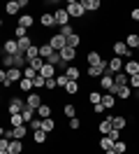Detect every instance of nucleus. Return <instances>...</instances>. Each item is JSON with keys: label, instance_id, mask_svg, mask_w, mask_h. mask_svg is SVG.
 Listing matches in <instances>:
<instances>
[{"label": "nucleus", "instance_id": "obj_1", "mask_svg": "<svg viewBox=\"0 0 139 154\" xmlns=\"http://www.w3.org/2000/svg\"><path fill=\"white\" fill-rule=\"evenodd\" d=\"M5 61V68H16V70H26L28 68V58L23 56V54H14V56H5L2 58Z\"/></svg>", "mask_w": 139, "mask_h": 154}, {"label": "nucleus", "instance_id": "obj_2", "mask_svg": "<svg viewBox=\"0 0 139 154\" xmlns=\"http://www.w3.org/2000/svg\"><path fill=\"white\" fill-rule=\"evenodd\" d=\"M65 10H67V14H70V17H74V19H83V17H86L83 5H81V2H77V0H70V2L65 5Z\"/></svg>", "mask_w": 139, "mask_h": 154}, {"label": "nucleus", "instance_id": "obj_3", "mask_svg": "<svg viewBox=\"0 0 139 154\" xmlns=\"http://www.w3.org/2000/svg\"><path fill=\"white\" fill-rule=\"evenodd\" d=\"M114 56H118V58H132V49L128 47V45H125V42H118V40H116V42H114Z\"/></svg>", "mask_w": 139, "mask_h": 154}, {"label": "nucleus", "instance_id": "obj_4", "mask_svg": "<svg viewBox=\"0 0 139 154\" xmlns=\"http://www.w3.org/2000/svg\"><path fill=\"white\" fill-rule=\"evenodd\" d=\"M7 110H9V115H21V112L26 110V100H23V98H12Z\"/></svg>", "mask_w": 139, "mask_h": 154}, {"label": "nucleus", "instance_id": "obj_5", "mask_svg": "<svg viewBox=\"0 0 139 154\" xmlns=\"http://www.w3.org/2000/svg\"><path fill=\"white\" fill-rule=\"evenodd\" d=\"M49 45L54 47V51H63V49L67 47V38H65V35H60V33H56L54 38L49 40Z\"/></svg>", "mask_w": 139, "mask_h": 154}, {"label": "nucleus", "instance_id": "obj_6", "mask_svg": "<svg viewBox=\"0 0 139 154\" xmlns=\"http://www.w3.org/2000/svg\"><path fill=\"white\" fill-rule=\"evenodd\" d=\"M123 68H125V61L118 58V56H114L109 63H107V72H116V75H118V72H123Z\"/></svg>", "mask_w": 139, "mask_h": 154}, {"label": "nucleus", "instance_id": "obj_7", "mask_svg": "<svg viewBox=\"0 0 139 154\" xmlns=\"http://www.w3.org/2000/svg\"><path fill=\"white\" fill-rule=\"evenodd\" d=\"M54 17H56V26H67V21H70V14H67V10L65 7H60V10H56L54 12Z\"/></svg>", "mask_w": 139, "mask_h": 154}, {"label": "nucleus", "instance_id": "obj_8", "mask_svg": "<svg viewBox=\"0 0 139 154\" xmlns=\"http://www.w3.org/2000/svg\"><path fill=\"white\" fill-rule=\"evenodd\" d=\"M104 72H107V63H104V61H102L100 66H88V77H91V79H95V77H102Z\"/></svg>", "mask_w": 139, "mask_h": 154}, {"label": "nucleus", "instance_id": "obj_9", "mask_svg": "<svg viewBox=\"0 0 139 154\" xmlns=\"http://www.w3.org/2000/svg\"><path fill=\"white\" fill-rule=\"evenodd\" d=\"M42 105V96L39 94H28L26 96V107H30V110H35L37 112V107Z\"/></svg>", "mask_w": 139, "mask_h": 154}, {"label": "nucleus", "instance_id": "obj_10", "mask_svg": "<svg viewBox=\"0 0 139 154\" xmlns=\"http://www.w3.org/2000/svg\"><path fill=\"white\" fill-rule=\"evenodd\" d=\"M2 54H5V56H14V54H19V42H16V40H5Z\"/></svg>", "mask_w": 139, "mask_h": 154}, {"label": "nucleus", "instance_id": "obj_11", "mask_svg": "<svg viewBox=\"0 0 139 154\" xmlns=\"http://www.w3.org/2000/svg\"><path fill=\"white\" fill-rule=\"evenodd\" d=\"M97 131H100L102 135H109L111 131H114V122H111V117H104L100 124H97Z\"/></svg>", "mask_w": 139, "mask_h": 154}, {"label": "nucleus", "instance_id": "obj_12", "mask_svg": "<svg viewBox=\"0 0 139 154\" xmlns=\"http://www.w3.org/2000/svg\"><path fill=\"white\" fill-rule=\"evenodd\" d=\"M21 75H23V70H16V68H9V70H7V79H5L2 84H5V87H9L12 82L21 79Z\"/></svg>", "mask_w": 139, "mask_h": 154}, {"label": "nucleus", "instance_id": "obj_13", "mask_svg": "<svg viewBox=\"0 0 139 154\" xmlns=\"http://www.w3.org/2000/svg\"><path fill=\"white\" fill-rule=\"evenodd\" d=\"M123 72L125 75H139V61L135 58V61H125V68H123Z\"/></svg>", "mask_w": 139, "mask_h": 154}, {"label": "nucleus", "instance_id": "obj_14", "mask_svg": "<svg viewBox=\"0 0 139 154\" xmlns=\"http://www.w3.org/2000/svg\"><path fill=\"white\" fill-rule=\"evenodd\" d=\"M100 87L104 89L107 94H109L111 89H114V77H111V72H104V75L100 77Z\"/></svg>", "mask_w": 139, "mask_h": 154}, {"label": "nucleus", "instance_id": "obj_15", "mask_svg": "<svg viewBox=\"0 0 139 154\" xmlns=\"http://www.w3.org/2000/svg\"><path fill=\"white\" fill-rule=\"evenodd\" d=\"M114 87L120 89V87H130V75H125V72H118V75L114 77Z\"/></svg>", "mask_w": 139, "mask_h": 154}, {"label": "nucleus", "instance_id": "obj_16", "mask_svg": "<svg viewBox=\"0 0 139 154\" xmlns=\"http://www.w3.org/2000/svg\"><path fill=\"white\" fill-rule=\"evenodd\" d=\"M16 42H19V54H26L28 49L33 47V38H30V35H26V38L16 40Z\"/></svg>", "mask_w": 139, "mask_h": 154}, {"label": "nucleus", "instance_id": "obj_17", "mask_svg": "<svg viewBox=\"0 0 139 154\" xmlns=\"http://www.w3.org/2000/svg\"><path fill=\"white\" fill-rule=\"evenodd\" d=\"M81 5H83V10L86 12H97L100 10V0H81Z\"/></svg>", "mask_w": 139, "mask_h": 154}, {"label": "nucleus", "instance_id": "obj_18", "mask_svg": "<svg viewBox=\"0 0 139 154\" xmlns=\"http://www.w3.org/2000/svg\"><path fill=\"white\" fill-rule=\"evenodd\" d=\"M65 75L70 77L72 82H79V77H81V70H79L77 66H67V70H65Z\"/></svg>", "mask_w": 139, "mask_h": 154}, {"label": "nucleus", "instance_id": "obj_19", "mask_svg": "<svg viewBox=\"0 0 139 154\" xmlns=\"http://www.w3.org/2000/svg\"><path fill=\"white\" fill-rule=\"evenodd\" d=\"M39 75L44 77V79H54V77H56V68L51 66V63H44V68H42Z\"/></svg>", "mask_w": 139, "mask_h": 154}, {"label": "nucleus", "instance_id": "obj_20", "mask_svg": "<svg viewBox=\"0 0 139 154\" xmlns=\"http://www.w3.org/2000/svg\"><path fill=\"white\" fill-rule=\"evenodd\" d=\"M86 61H88V66H100V63H102V56H100V51H88Z\"/></svg>", "mask_w": 139, "mask_h": 154}, {"label": "nucleus", "instance_id": "obj_21", "mask_svg": "<svg viewBox=\"0 0 139 154\" xmlns=\"http://www.w3.org/2000/svg\"><path fill=\"white\" fill-rule=\"evenodd\" d=\"M111 122H114V128H118V131H123V128L128 126V119L120 117V115H114V117H111Z\"/></svg>", "mask_w": 139, "mask_h": 154}, {"label": "nucleus", "instance_id": "obj_22", "mask_svg": "<svg viewBox=\"0 0 139 154\" xmlns=\"http://www.w3.org/2000/svg\"><path fill=\"white\" fill-rule=\"evenodd\" d=\"M102 105L107 107V110H111V107L116 105V96L114 94H102Z\"/></svg>", "mask_w": 139, "mask_h": 154}, {"label": "nucleus", "instance_id": "obj_23", "mask_svg": "<svg viewBox=\"0 0 139 154\" xmlns=\"http://www.w3.org/2000/svg\"><path fill=\"white\" fill-rule=\"evenodd\" d=\"M125 45H128L130 49H139V35L137 33H130L128 38H125Z\"/></svg>", "mask_w": 139, "mask_h": 154}, {"label": "nucleus", "instance_id": "obj_24", "mask_svg": "<svg viewBox=\"0 0 139 154\" xmlns=\"http://www.w3.org/2000/svg\"><path fill=\"white\" fill-rule=\"evenodd\" d=\"M21 10V5H19V0H9L7 5H5V14H16Z\"/></svg>", "mask_w": 139, "mask_h": 154}, {"label": "nucleus", "instance_id": "obj_25", "mask_svg": "<svg viewBox=\"0 0 139 154\" xmlns=\"http://www.w3.org/2000/svg\"><path fill=\"white\" fill-rule=\"evenodd\" d=\"M37 117H42V119H49V117H51V105L42 103V105L37 107Z\"/></svg>", "mask_w": 139, "mask_h": 154}, {"label": "nucleus", "instance_id": "obj_26", "mask_svg": "<svg viewBox=\"0 0 139 154\" xmlns=\"http://www.w3.org/2000/svg\"><path fill=\"white\" fill-rule=\"evenodd\" d=\"M51 54H54V47H51L49 42H46V45H39V56L44 58V61H46L49 56H51Z\"/></svg>", "mask_w": 139, "mask_h": 154}, {"label": "nucleus", "instance_id": "obj_27", "mask_svg": "<svg viewBox=\"0 0 139 154\" xmlns=\"http://www.w3.org/2000/svg\"><path fill=\"white\" fill-rule=\"evenodd\" d=\"M9 124H12V128L26 126V119H23V115H12V117H9Z\"/></svg>", "mask_w": 139, "mask_h": 154}, {"label": "nucleus", "instance_id": "obj_28", "mask_svg": "<svg viewBox=\"0 0 139 154\" xmlns=\"http://www.w3.org/2000/svg\"><path fill=\"white\" fill-rule=\"evenodd\" d=\"M60 56H63V61L67 63V61H72V58L77 56V49H72V47H65L63 51H60Z\"/></svg>", "mask_w": 139, "mask_h": 154}, {"label": "nucleus", "instance_id": "obj_29", "mask_svg": "<svg viewBox=\"0 0 139 154\" xmlns=\"http://www.w3.org/2000/svg\"><path fill=\"white\" fill-rule=\"evenodd\" d=\"M23 152V143L21 140H12L9 143V154H21Z\"/></svg>", "mask_w": 139, "mask_h": 154}, {"label": "nucleus", "instance_id": "obj_30", "mask_svg": "<svg viewBox=\"0 0 139 154\" xmlns=\"http://www.w3.org/2000/svg\"><path fill=\"white\" fill-rule=\"evenodd\" d=\"M79 45H81V35H79V33H74V35H70V38H67V47L77 49Z\"/></svg>", "mask_w": 139, "mask_h": 154}, {"label": "nucleus", "instance_id": "obj_31", "mask_svg": "<svg viewBox=\"0 0 139 154\" xmlns=\"http://www.w3.org/2000/svg\"><path fill=\"white\" fill-rule=\"evenodd\" d=\"M44 63H46L44 58H42V56H37V58H33V61H30L28 66H30V68H35L37 72H42V68H44Z\"/></svg>", "mask_w": 139, "mask_h": 154}, {"label": "nucleus", "instance_id": "obj_32", "mask_svg": "<svg viewBox=\"0 0 139 154\" xmlns=\"http://www.w3.org/2000/svg\"><path fill=\"white\" fill-rule=\"evenodd\" d=\"M100 147L104 152H109V149H114V140H111L109 135H104V138H100Z\"/></svg>", "mask_w": 139, "mask_h": 154}, {"label": "nucleus", "instance_id": "obj_33", "mask_svg": "<svg viewBox=\"0 0 139 154\" xmlns=\"http://www.w3.org/2000/svg\"><path fill=\"white\" fill-rule=\"evenodd\" d=\"M42 26H44V28L56 26V17H54V14H42Z\"/></svg>", "mask_w": 139, "mask_h": 154}, {"label": "nucleus", "instance_id": "obj_34", "mask_svg": "<svg viewBox=\"0 0 139 154\" xmlns=\"http://www.w3.org/2000/svg\"><path fill=\"white\" fill-rule=\"evenodd\" d=\"M23 56H26V58H28V63H30L33 58H37V56H39V47H37V45H33V47L28 49V51L23 54Z\"/></svg>", "mask_w": 139, "mask_h": 154}, {"label": "nucleus", "instance_id": "obj_35", "mask_svg": "<svg viewBox=\"0 0 139 154\" xmlns=\"http://www.w3.org/2000/svg\"><path fill=\"white\" fill-rule=\"evenodd\" d=\"M54 128H56V122L51 119V117H49V119H42V131H46V133H51Z\"/></svg>", "mask_w": 139, "mask_h": 154}, {"label": "nucleus", "instance_id": "obj_36", "mask_svg": "<svg viewBox=\"0 0 139 154\" xmlns=\"http://www.w3.org/2000/svg\"><path fill=\"white\" fill-rule=\"evenodd\" d=\"M65 94H70V96L79 94V82H72V79H70V84L65 87Z\"/></svg>", "mask_w": 139, "mask_h": 154}, {"label": "nucleus", "instance_id": "obj_37", "mask_svg": "<svg viewBox=\"0 0 139 154\" xmlns=\"http://www.w3.org/2000/svg\"><path fill=\"white\" fill-rule=\"evenodd\" d=\"M33 17H30V14H23V17H21V19H19V26H23V28H30V26H33Z\"/></svg>", "mask_w": 139, "mask_h": 154}, {"label": "nucleus", "instance_id": "obj_38", "mask_svg": "<svg viewBox=\"0 0 139 154\" xmlns=\"http://www.w3.org/2000/svg\"><path fill=\"white\" fill-rule=\"evenodd\" d=\"M63 112H65V117H70V119H74V117H77V107H74L72 103H67V105L63 107Z\"/></svg>", "mask_w": 139, "mask_h": 154}, {"label": "nucleus", "instance_id": "obj_39", "mask_svg": "<svg viewBox=\"0 0 139 154\" xmlns=\"http://www.w3.org/2000/svg\"><path fill=\"white\" fill-rule=\"evenodd\" d=\"M56 82H58V89H65L70 84V77L67 75H56Z\"/></svg>", "mask_w": 139, "mask_h": 154}, {"label": "nucleus", "instance_id": "obj_40", "mask_svg": "<svg viewBox=\"0 0 139 154\" xmlns=\"http://www.w3.org/2000/svg\"><path fill=\"white\" fill-rule=\"evenodd\" d=\"M33 138H35V143H46V131H33Z\"/></svg>", "mask_w": 139, "mask_h": 154}, {"label": "nucleus", "instance_id": "obj_41", "mask_svg": "<svg viewBox=\"0 0 139 154\" xmlns=\"http://www.w3.org/2000/svg\"><path fill=\"white\" fill-rule=\"evenodd\" d=\"M19 87H21V91H30L35 84H33V79H26V77H23V79L19 82Z\"/></svg>", "mask_w": 139, "mask_h": 154}, {"label": "nucleus", "instance_id": "obj_42", "mask_svg": "<svg viewBox=\"0 0 139 154\" xmlns=\"http://www.w3.org/2000/svg\"><path fill=\"white\" fill-rule=\"evenodd\" d=\"M37 75H39V72H37L35 68H30V66H28L26 70H23V77H26V79H35Z\"/></svg>", "mask_w": 139, "mask_h": 154}, {"label": "nucleus", "instance_id": "obj_43", "mask_svg": "<svg viewBox=\"0 0 139 154\" xmlns=\"http://www.w3.org/2000/svg\"><path fill=\"white\" fill-rule=\"evenodd\" d=\"M33 84H35V89H44V87H46V79H44L42 75H37L35 79H33Z\"/></svg>", "mask_w": 139, "mask_h": 154}, {"label": "nucleus", "instance_id": "obj_44", "mask_svg": "<svg viewBox=\"0 0 139 154\" xmlns=\"http://www.w3.org/2000/svg\"><path fill=\"white\" fill-rule=\"evenodd\" d=\"M21 115H23V119H26V122H33V119H35V110H30V107H26V110H23Z\"/></svg>", "mask_w": 139, "mask_h": 154}, {"label": "nucleus", "instance_id": "obj_45", "mask_svg": "<svg viewBox=\"0 0 139 154\" xmlns=\"http://www.w3.org/2000/svg\"><path fill=\"white\" fill-rule=\"evenodd\" d=\"M60 35H65V38H70V35H74V28H72V23H67V26H63V28H60Z\"/></svg>", "mask_w": 139, "mask_h": 154}, {"label": "nucleus", "instance_id": "obj_46", "mask_svg": "<svg viewBox=\"0 0 139 154\" xmlns=\"http://www.w3.org/2000/svg\"><path fill=\"white\" fill-rule=\"evenodd\" d=\"M88 100H91L93 105H97V103H102V94H97V91H93L91 96H88Z\"/></svg>", "mask_w": 139, "mask_h": 154}, {"label": "nucleus", "instance_id": "obj_47", "mask_svg": "<svg viewBox=\"0 0 139 154\" xmlns=\"http://www.w3.org/2000/svg\"><path fill=\"white\" fill-rule=\"evenodd\" d=\"M114 149H116L118 154H125V149H128V145L123 143V140H118V143H114Z\"/></svg>", "mask_w": 139, "mask_h": 154}, {"label": "nucleus", "instance_id": "obj_48", "mask_svg": "<svg viewBox=\"0 0 139 154\" xmlns=\"http://www.w3.org/2000/svg\"><path fill=\"white\" fill-rule=\"evenodd\" d=\"M28 28H23V26H16V28H14V35H16V40H21V38H26L28 33H26Z\"/></svg>", "mask_w": 139, "mask_h": 154}, {"label": "nucleus", "instance_id": "obj_49", "mask_svg": "<svg viewBox=\"0 0 139 154\" xmlns=\"http://www.w3.org/2000/svg\"><path fill=\"white\" fill-rule=\"evenodd\" d=\"M70 128H72V131H79V128H81V119H79V117L70 119Z\"/></svg>", "mask_w": 139, "mask_h": 154}, {"label": "nucleus", "instance_id": "obj_50", "mask_svg": "<svg viewBox=\"0 0 139 154\" xmlns=\"http://www.w3.org/2000/svg\"><path fill=\"white\" fill-rule=\"evenodd\" d=\"M93 112H95V115H104V112H107V107L102 105V103H97V105H93Z\"/></svg>", "mask_w": 139, "mask_h": 154}, {"label": "nucleus", "instance_id": "obj_51", "mask_svg": "<svg viewBox=\"0 0 139 154\" xmlns=\"http://www.w3.org/2000/svg\"><path fill=\"white\" fill-rule=\"evenodd\" d=\"M30 128H33V131H42V119H33V122H30Z\"/></svg>", "mask_w": 139, "mask_h": 154}, {"label": "nucleus", "instance_id": "obj_52", "mask_svg": "<svg viewBox=\"0 0 139 154\" xmlns=\"http://www.w3.org/2000/svg\"><path fill=\"white\" fill-rule=\"evenodd\" d=\"M44 89H49V91L58 89V82H56V77H54V79H46V87H44Z\"/></svg>", "mask_w": 139, "mask_h": 154}, {"label": "nucleus", "instance_id": "obj_53", "mask_svg": "<svg viewBox=\"0 0 139 154\" xmlns=\"http://www.w3.org/2000/svg\"><path fill=\"white\" fill-rule=\"evenodd\" d=\"M130 89H139V75L130 77Z\"/></svg>", "mask_w": 139, "mask_h": 154}, {"label": "nucleus", "instance_id": "obj_54", "mask_svg": "<svg viewBox=\"0 0 139 154\" xmlns=\"http://www.w3.org/2000/svg\"><path fill=\"white\" fill-rule=\"evenodd\" d=\"M109 138L114 140V143H118V138H120V131H118V128H114V131L109 133Z\"/></svg>", "mask_w": 139, "mask_h": 154}, {"label": "nucleus", "instance_id": "obj_55", "mask_svg": "<svg viewBox=\"0 0 139 154\" xmlns=\"http://www.w3.org/2000/svg\"><path fill=\"white\" fill-rule=\"evenodd\" d=\"M130 17H132V19H135V21H139V7H135V10L130 12Z\"/></svg>", "mask_w": 139, "mask_h": 154}, {"label": "nucleus", "instance_id": "obj_56", "mask_svg": "<svg viewBox=\"0 0 139 154\" xmlns=\"http://www.w3.org/2000/svg\"><path fill=\"white\" fill-rule=\"evenodd\" d=\"M104 154H118V152H116V149H109V152H104Z\"/></svg>", "mask_w": 139, "mask_h": 154}, {"label": "nucleus", "instance_id": "obj_57", "mask_svg": "<svg viewBox=\"0 0 139 154\" xmlns=\"http://www.w3.org/2000/svg\"><path fill=\"white\" fill-rule=\"evenodd\" d=\"M137 96H139V89H137Z\"/></svg>", "mask_w": 139, "mask_h": 154}, {"label": "nucleus", "instance_id": "obj_58", "mask_svg": "<svg viewBox=\"0 0 139 154\" xmlns=\"http://www.w3.org/2000/svg\"><path fill=\"white\" fill-rule=\"evenodd\" d=\"M137 61H139V54H137Z\"/></svg>", "mask_w": 139, "mask_h": 154}]
</instances>
